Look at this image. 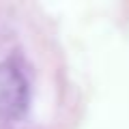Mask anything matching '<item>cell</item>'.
<instances>
[{
    "label": "cell",
    "mask_w": 129,
    "mask_h": 129,
    "mask_svg": "<svg viewBox=\"0 0 129 129\" xmlns=\"http://www.w3.org/2000/svg\"><path fill=\"white\" fill-rule=\"evenodd\" d=\"M30 86L15 62H0V118L15 123L28 112Z\"/></svg>",
    "instance_id": "cell-1"
}]
</instances>
